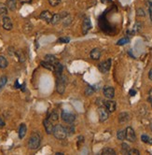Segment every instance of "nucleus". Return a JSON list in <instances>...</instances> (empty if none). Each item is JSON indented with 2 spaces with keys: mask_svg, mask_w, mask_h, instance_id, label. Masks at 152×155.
<instances>
[{
  "mask_svg": "<svg viewBox=\"0 0 152 155\" xmlns=\"http://www.w3.org/2000/svg\"><path fill=\"white\" fill-rule=\"evenodd\" d=\"M21 4H30L32 3V0H19Z\"/></svg>",
  "mask_w": 152,
  "mask_h": 155,
  "instance_id": "nucleus-37",
  "label": "nucleus"
},
{
  "mask_svg": "<svg viewBox=\"0 0 152 155\" xmlns=\"http://www.w3.org/2000/svg\"><path fill=\"white\" fill-rule=\"evenodd\" d=\"M54 71H55V74H56L57 78L61 77L62 74H63V71H64L63 65H62L61 64H59V63H57V64L55 65V67H54Z\"/></svg>",
  "mask_w": 152,
  "mask_h": 155,
  "instance_id": "nucleus-18",
  "label": "nucleus"
},
{
  "mask_svg": "<svg viewBox=\"0 0 152 155\" xmlns=\"http://www.w3.org/2000/svg\"><path fill=\"white\" fill-rule=\"evenodd\" d=\"M104 95L106 96L108 99H112V98L115 96V89L111 86H106L103 90Z\"/></svg>",
  "mask_w": 152,
  "mask_h": 155,
  "instance_id": "nucleus-8",
  "label": "nucleus"
},
{
  "mask_svg": "<svg viewBox=\"0 0 152 155\" xmlns=\"http://www.w3.org/2000/svg\"><path fill=\"white\" fill-rule=\"evenodd\" d=\"M40 142H41V137L39 133H33L30 137L29 140H28V148L29 149H32V151H34V149H36L40 146Z\"/></svg>",
  "mask_w": 152,
  "mask_h": 155,
  "instance_id": "nucleus-1",
  "label": "nucleus"
},
{
  "mask_svg": "<svg viewBox=\"0 0 152 155\" xmlns=\"http://www.w3.org/2000/svg\"><path fill=\"white\" fill-rule=\"evenodd\" d=\"M148 101L150 102V104L152 105V89L148 93Z\"/></svg>",
  "mask_w": 152,
  "mask_h": 155,
  "instance_id": "nucleus-38",
  "label": "nucleus"
},
{
  "mask_svg": "<svg viewBox=\"0 0 152 155\" xmlns=\"http://www.w3.org/2000/svg\"><path fill=\"white\" fill-rule=\"evenodd\" d=\"M65 87H66V78L62 75L61 77H58L56 82V90L60 95H63L65 91Z\"/></svg>",
  "mask_w": 152,
  "mask_h": 155,
  "instance_id": "nucleus-3",
  "label": "nucleus"
},
{
  "mask_svg": "<svg viewBox=\"0 0 152 155\" xmlns=\"http://www.w3.org/2000/svg\"><path fill=\"white\" fill-rule=\"evenodd\" d=\"M141 140L143 142H145V143H146V144H150V145H152V138L151 137H148V135H143L141 137Z\"/></svg>",
  "mask_w": 152,
  "mask_h": 155,
  "instance_id": "nucleus-27",
  "label": "nucleus"
},
{
  "mask_svg": "<svg viewBox=\"0 0 152 155\" xmlns=\"http://www.w3.org/2000/svg\"><path fill=\"white\" fill-rule=\"evenodd\" d=\"M91 28H92L91 20H90V18H85L82 22V34L86 35L87 33L91 30Z\"/></svg>",
  "mask_w": 152,
  "mask_h": 155,
  "instance_id": "nucleus-10",
  "label": "nucleus"
},
{
  "mask_svg": "<svg viewBox=\"0 0 152 155\" xmlns=\"http://www.w3.org/2000/svg\"><path fill=\"white\" fill-rule=\"evenodd\" d=\"M7 83V77L6 76H3L0 78V89H2L5 85H6Z\"/></svg>",
  "mask_w": 152,
  "mask_h": 155,
  "instance_id": "nucleus-31",
  "label": "nucleus"
},
{
  "mask_svg": "<svg viewBox=\"0 0 152 155\" xmlns=\"http://www.w3.org/2000/svg\"><path fill=\"white\" fill-rule=\"evenodd\" d=\"M26 131H27L26 125L25 123H22L20 125V128H19V137H20V139H22L23 137H25Z\"/></svg>",
  "mask_w": 152,
  "mask_h": 155,
  "instance_id": "nucleus-17",
  "label": "nucleus"
},
{
  "mask_svg": "<svg viewBox=\"0 0 152 155\" xmlns=\"http://www.w3.org/2000/svg\"><path fill=\"white\" fill-rule=\"evenodd\" d=\"M64 153H62V152H56V155H63Z\"/></svg>",
  "mask_w": 152,
  "mask_h": 155,
  "instance_id": "nucleus-43",
  "label": "nucleus"
},
{
  "mask_svg": "<svg viewBox=\"0 0 152 155\" xmlns=\"http://www.w3.org/2000/svg\"><path fill=\"white\" fill-rule=\"evenodd\" d=\"M104 107L106 109V110L109 112V113H112V112H114L116 110V102L113 101V100H107V101H104Z\"/></svg>",
  "mask_w": 152,
  "mask_h": 155,
  "instance_id": "nucleus-11",
  "label": "nucleus"
},
{
  "mask_svg": "<svg viewBox=\"0 0 152 155\" xmlns=\"http://www.w3.org/2000/svg\"><path fill=\"white\" fill-rule=\"evenodd\" d=\"M43 124H44V127H45V130H46L47 134L51 135L52 132H53V128H54L53 123H52V121L48 118V119H45L44 120Z\"/></svg>",
  "mask_w": 152,
  "mask_h": 155,
  "instance_id": "nucleus-9",
  "label": "nucleus"
},
{
  "mask_svg": "<svg viewBox=\"0 0 152 155\" xmlns=\"http://www.w3.org/2000/svg\"><path fill=\"white\" fill-rule=\"evenodd\" d=\"M121 147H122V151L127 154L128 151H129V149H130L129 145H127L126 143H123V144L121 145Z\"/></svg>",
  "mask_w": 152,
  "mask_h": 155,
  "instance_id": "nucleus-35",
  "label": "nucleus"
},
{
  "mask_svg": "<svg viewBox=\"0 0 152 155\" xmlns=\"http://www.w3.org/2000/svg\"><path fill=\"white\" fill-rule=\"evenodd\" d=\"M125 139H127L130 142H134L136 140V135L134 133V130L132 127H127L125 129Z\"/></svg>",
  "mask_w": 152,
  "mask_h": 155,
  "instance_id": "nucleus-6",
  "label": "nucleus"
},
{
  "mask_svg": "<svg viewBox=\"0 0 152 155\" xmlns=\"http://www.w3.org/2000/svg\"><path fill=\"white\" fill-rule=\"evenodd\" d=\"M111 59H108L106 61H104L103 63L101 64H99L98 65V69H99V71L102 72L103 74H106L109 71V69H110L111 67Z\"/></svg>",
  "mask_w": 152,
  "mask_h": 155,
  "instance_id": "nucleus-4",
  "label": "nucleus"
},
{
  "mask_svg": "<svg viewBox=\"0 0 152 155\" xmlns=\"http://www.w3.org/2000/svg\"><path fill=\"white\" fill-rule=\"evenodd\" d=\"M52 135H54L55 138L62 140L66 137V135H67V131H66V128L64 127L62 124H56L53 128Z\"/></svg>",
  "mask_w": 152,
  "mask_h": 155,
  "instance_id": "nucleus-2",
  "label": "nucleus"
},
{
  "mask_svg": "<svg viewBox=\"0 0 152 155\" xmlns=\"http://www.w3.org/2000/svg\"><path fill=\"white\" fill-rule=\"evenodd\" d=\"M6 6L9 11H15L16 9V0H7Z\"/></svg>",
  "mask_w": 152,
  "mask_h": 155,
  "instance_id": "nucleus-19",
  "label": "nucleus"
},
{
  "mask_svg": "<svg viewBox=\"0 0 152 155\" xmlns=\"http://www.w3.org/2000/svg\"><path fill=\"white\" fill-rule=\"evenodd\" d=\"M150 129H151V131H152V123H150Z\"/></svg>",
  "mask_w": 152,
  "mask_h": 155,
  "instance_id": "nucleus-44",
  "label": "nucleus"
},
{
  "mask_svg": "<svg viewBox=\"0 0 152 155\" xmlns=\"http://www.w3.org/2000/svg\"><path fill=\"white\" fill-rule=\"evenodd\" d=\"M4 126H5V121H4L2 117H0V128L4 127Z\"/></svg>",
  "mask_w": 152,
  "mask_h": 155,
  "instance_id": "nucleus-40",
  "label": "nucleus"
},
{
  "mask_svg": "<svg viewBox=\"0 0 152 155\" xmlns=\"http://www.w3.org/2000/svg\"><path fill=\"white\" fill-rule=\"evenodd\" d=\"M90 56H91V58L92 60H99L101 57V50L97 48L93 49V50H92L91 53H90Z\"/></svg>",
  "mask_w": 152,
  "mask_h": 155,
  "instance_id": "nucleus-16",
  "label": "nucleus"
},
{
  "mask_svg": "<svg viewBox=\"0 0 152 155\" xmlns=\"http://www.w3.org/2000/svg\"><path fill=\"white\" fill-rule=\"evenodd\" d=\"M61 117H62V120H63L64 123H72L76 120V116L67 111H62Z\"/></svg>",
  "mask_w": 152,
  "mask_h": 155,
  "instance_id": "nucleus-5",
  "label": "nucleus"
},
{
  "mask_svg": "<svg viewBox=\"0 0 152 155\" xmlns=\"http://www.w3.org/2000/svg\"><path fill=\"white\" fill-rule=\"evenodd\" d=\"M41 65L43 67L49 69V70H51V71H54V65H52L49 62H47V61H43V62H41Z\"/></svg>",
  "mask_w": 152,
  "mask_h": 155,
  "instance_id": "nucleus-22",
  "label": "nucleus"
},
{
  "mask_svg": "<svg viewBox=\"0 0 152 155\" xmlns=\"http://www.w3.org/2000/svg\"><path fill=\"white\" fill-rule=\"evenodd\" d=\"M148 79H150V81H152V68L149 70V72H148Z\"/></svg>",
  "mask_w": 152,
  "mask_h": 155,
  "instance_id": "nucleus-42",
  "label": "nucleus"
},
{
  "mask_svg": "<svg viewBox=\"0 0 152 155\" xmlns=\"http://www.w3.org/2000/svg\"><path fill=\"white\" fill-rule=\"evenodd\" d=\"M117 137L118 140H124L125 139V130H120L117 133Z\"/></svg>",
  "mask_w": 152,
  "mask_h": 155,
  "instance_id": "nucleus-26",
  "label": "nucleus"
},
{
  "mask_svg": "<svg viewBox=\"0 0 152 155\" xmlns=\"http://www.w3.org/2000/svg\"><path fill=\"white\" fill-rule=\"evenodd\" d=\"M49 119L52 121V123H56L57 121H58L59 119V116H58V113H57L56 111H53V112H51L50 117H49Z\"/></svg>",
  "mask_w": 152,
  "mask_h": 155,
  "instance_id": "nucleus-25",
  "label": "nucleus"
},
{
  "mask_svg": "<svg viewBox=\"0 0 152 155\" xmlns=\"http://www.w3.org/2000/svg\"><path fill=\"white\" fill-rule=\"evenodd\" d=\"M127 154H129V155H139L140 152H139L138 149H130Z\"/></svg>",
  "mask_w": 152,
  "mask_h": 155,
  "instance_id": "nucleus-33",
  "label": "nucleus"
},
{
  "mask_svg": "<svg viewBox=\"0 0 152 155\" xmlns=\"http://www.w3.org/2000/svg\"><path fill=\"white\" fill-rule=\"evenodd\" d=\"M94 91H95V90H94V88H93V87H92V86H88V87H86V89H85V95H88V96H90V95H93Z\"/></svg>",
  "mask_w": 152,
  "mask_h": 155,
  "instance_id": "nucleus-29",
  "label": "nucleus"
},
{
  "mask_svg": "<svg viewBox=\"0 0 152 155\" xmlns=\"http://www.w3.org/2000/svg\"><path fill=\"white\" fill-rule=\"evenodd\" d=\"M67 15V13H63V14H59V13H56V14H53V16H52V19H51V23L52 25H56V23H58L61 20L62 18L65 17Z\"/></svg>",
  "mask_w": 152,
  "mask_h": 155,
  "instance_id": "nucleus-14",
  "label": "nucleus"
},
{
  "mask_svg": "<svg viewBox=\"0 0 152 155\" xmlns=\"http://www.w3.org/2000/svg\"><path fill=\"white\" fill-rule=\"evenodd\" d=\"M8 60L6 59V57L0 55V68L4 69V68L8 67Z\"/></svg>",
  "mask_w": 152,
  "mask_h": 155,
  "instance_id": "nucleus-21",
  "label": "nucleus"
},
{
  "mask_svg": "<svg viewBox=\"0 0 152 155\" xmlns=\"http://www.w3.org/2000/svg\"><path fill=\"white\" fill-rule=\"evenodd\" d=\"M103 155H115L116 154V151H114L113 149L111 148H106V149H104L102 152H101Z\"/></svg>",
  "mask_w": 152,
  "mask_h": 155,
  "instance_id": "nucleus-23",
  "label": "nucleus"
},
{
  "mask_svg": "<svg viewBox=\"0 0 152 155\" xmlns=\"http://www.w3.org/2000/svg\"><path fill=\"white\" fill-rule=\"evenodd\" d=\"M52 16H53V14H52L50 11H42L40 13V19L41 20H44L45 22H51V19H52Z\"/></svg>",
  "mask_w": 152,
  "mask_h": 155,
  "instance_id": "nucleus-13",
  "label": "nucleus"
},
{
  "mask_svg": "<svg viewBox=\"0 0 152 155\" xmlns=\"http://www.w3.org/2000/svg\"><path fill=\"white\" fill-rule=\"evenodd\" d=\"M51 7H56L61 3V0H48Z\"/></svg>",
  "mask_w": 152,
  "mask_h": 155,
  "instance_id": "nucleus-32",
  "label": "nucleus"
},
{
  "mask_svg": "<svg viewBox=\"0 0 152 155\" xmlns=\"http://www.w3.org/2000/svg\"><path fill=\"white\" fill-rule=\"evenodd\" d=\"M136 14H137V16H139V17H144L146 15V13L144 11V9L143 8H137V11H136Z\"/></svg>",
  "mask_w": 152,
  "mask_h": 155,
  "instance_id": "nucleus-34",
  "label": "nucleus"
},
{
  "mask_svg": "<svg viewBox=\"0 0 152 155\" xmlns=\"http://www.w3.org/2000/svg\"><path fill=\"white\" fill-rule=\"evenodd\" d=\"M135 93H136V91H135V90H131V91H130V95H131V96H134Z\"/></svg>",
  "mask_w": 152,
  "mask_h": 155,
  "instance_id": "nucleus-41",
  "label": "nucleus"
},
{
  "mask_svg": "<svg viewBox=\"0 0 152 155\" xmlns=\"http://www.w3.org/2000/svg\"><path fill=\"white\" fill-rule=\"evenodd\" d=\"M45 61H47V62H49L52 65H56L57 63H58V61H57V58L55 57L54 55H51V54H47L45 56Z\"/></svg>",
  "mask_w": 152,
  "mask_h": 155,
  "instance_id": "nucleus-20",
  "label": "nucleus"
},
{
  "mask_svg": "<svg viewBox=\"0 0 152 155\" xmlns=\"http://www.w3.org/2000/svg\"><path fill=\"white\" fill-rule=\"evenodd\" d=\"M98 116H99V121H104L108 119L109 117V112L106 110L104 107H99L98 109Z\"/></svg>",
  "mask_w": 152,
  "mask_h": 155,
  "instance_id": "nucleus-7",
  "label": "nucleus"
},
{
  "mask_svg": "<svg viewBox=\"0 0 152 155\" xmlns=\"http://www.w3.org/2000/svg\"><path fill=\"white\" fill-rule=\"evenodd\" d=\"M148 11H149V16H150V20H151V22H152V3L149 5Z\"/></svg>",
  "mask_w": 152,
  "mask_h": 155,
  "instance_id": "nucleus-39",
  "label": "nucleus"
},
{
  "mask_svg": "<svg viewBox=\"0 0 152 155\" xmlns=\"http://www.w3.org/2000/svg\"><path fill=\"white\" fill-rule=\"evenodd\" d=\"M2 25H3V28L5 30H7V31L11 30L12 27H13V25H12V22L11 20V18L5 16L2 19Z\"/></svg>",
  "mask_w": 152,
  "mask_h": 155,
  "instance_id": "nucleus-12",
  "label": "nucleus"
},
{
  "mask_svg": "<svg viewBox=\"0 0 152 155\" xmlns=\"http://www.w3.org/2000/svg\"><path fill=\"white\" fill-rule=\"evenodd\" d=\"M129 39H127V37H123V39H120L118 42H117V45L118 46H122V45H125L127 43H129Z\"/></svg>",
  "mask_w": 152,
  "mask_h": 155,
  "instance_id": "nucleus-30",
  "label": "nucleus"
},
{
  "mask_svg": "<svg viewBox=\"0 0 152 155\" xmlns=\"http://www.w3.org/2000/svg\"><path fill=\"white\" fill-rule=\"evenodd\" d=\"M129 120H130V115L127 112H121L118 115V121H120V123H125Z\"/></svg>",
  "mask_w": 152,
  "mask_h": 155,
  "instance_id": "nucleus-15",
  "label": "nucleus"
},
{
  "mask_svg": "<svg viewBox=\"0 0 152 155\" xmlns=\"http://www.w3.org/2000/svg\"><path fill=\"white\" fill-rule=\"evenodd\" d=\"M8 13V8L5 4L0 3V16H5Z\"/></svg>",
  "mask_w": 152,
  "mask_h": 155,
  "instance_id": "nucleus-24",
  "label": "nucleus"
},
{
  "mask_svg": "<svg viewBox=\"0 0 152 155\" xmlns=\"http://www.w3.org/2000/svg\"><path fill=\"white\" fill-rule=\"evenodd\" d=\"M32 29H33V25H31L29 22H26L25 23V25H23V30H25V33H29Z\"/></svg>",
  "mask_w": 152,
  "mask_h": 155,
  "instance_id": "nucleus-28",
  "label": "nucleus"
},
{
  "mask_svg": "<svg viewBox=\"0 0 152 155\" xmlns=\"http://www.w3.org/2000/svg\"><path fill=\"white\" fill-rule=\"evenodd\" d=\"M69 39L68 37H60V39H58V42H60V43H68L69 42Z\"/></svg>",
  "mask_w": 152,
  "mask_h": 155,
  "instance_id": "nucleus-36",
  "label": "nucleus"
}]
</instances>
